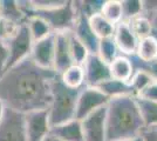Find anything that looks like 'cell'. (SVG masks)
Instances as JSON below:
<instances>
[{
  "mask_svg": "<svg viewBox=\"0 0 157 141\" xmlns=\"http://www.w3.org/2000/svg\"><path fill=\"white\" fill-rule=\"evenodd\" d=\"M101 14L111 24L117 25L118 22L123 21V10L121 0H105L103 6L101 10Z\"/></svg>",
  "mask_w": 157,
  "mask_h": 141,
  "instance_id": "cb8c5ba5",
  "label": "cell"
},
{
  "mask_svg": "<svg viewBox=\"0 0 157 141\" xmlns=\"http://www.w3.org/2000/svg\"><path fill=\"white\" fill-rule=\"evenodd\" d=\"M136 58L143 62H152L157 60V38L155 35H150L138 40Z\"/></svg>",
  "mask_w": 157,
  "mask_h": 141,
  "instance_id": "d6986e66",
  "label": "cell"
},
{
  "mask_svg": "<svg viewBox=\"0 0 157 141\" xmlns=\"http://www.w3.org/2000/svg\"><path fill=\"white\" fill-rule=\"evenodd\" d=\"M0 18L14 28L27 22V15L20 1L15 0H0Z\"/></svg>",
  "mask_w": 157,
  "mask_h": 141,
  "instance_id": "9a60e30c",
  "label": "cell"
},
{
  "mask_svg": "<svg viewBox=\"0 0 157 141\" xmlns=\"http://www.w3.org/2000/svg\"><path fill=\"white\" fill-rule=\"evenodd\" d=\"M69 49H71V55H72V60L74 65H80L82 66L87 60L89 52L85 47V45L73 35V33H69Z\"/></svg>",
  "mask_w": 157,
  "mask_h": 141,
  "instance_id": "83f0119b",
  "label": "cell"
},
{
  "mask_svg": "<svg viewBox=\"0 0 157 141\" xmlns=\"http://www.w3.org/2000/svg\"><path fill=\"white\" fill-rule=\"evenodd\" d=\"M82 67L85 71V86L87 87H98L101 84L111 79L109 65L98 54H89Z\"/></svg>",
  "mask_w": 157,
  "mask_h": 141,
  "instance_id": "9c48e42d",
  "label": "cell"
},
{
  "mask_svg": "<svg viewBox=\"0 0 157 141\" xmlns=\"http://www.w3.org/2000/svg\"><path fill=\"white\" fill-rule=\"evenodd\" d=\"M78 93L80 89H73L65 86L60 80V75H56L52 81L51 102L47 108L52 127L75 119Z\"/></svg>",
  "mask_w": 157,
  "mask_h": 141,
  "instance_id": "3957f363",
  "label": "cell"
},
{
  "mask_svg": "<svg viewBox=\"0 0 157 141\" xmlns=\"http://www.w3.org/2000/svg\"><path fill=\"white\" fill-rule=\"evenodd\" d=\"M98 89L105 94V96L110 100L113 98H117V96H123V95H132L131 88L128 82L123 81H118L115 79H109L105 82L101 84L98 86ZM134 96V95H132Z\"/></svg>",
  "mask_w": 157,
  "mask_h": 141,
  "instance_id": "7402d4cb",
  "label": "cell"
},
{
  "mask_svg": "<svg viewBox=\"0 0 157 141\" xmlns=\"http://www.w3.org/2000/svg\"><path fill=\"white\" fill-rule=\"evenodd\" d=\"M69 33H54L55 35V51H54V65L53 69L56 73H63L68 67L74 65L69 49Z\"/></svg>",
  "mask_w": 157,
  "mask_h": 141,
  "instance_id": "5bb4252c",
  "label": "cell"
},
{
  "mask_svg": "<svg viewBox=\"0 0 157 141\" xmlns=\"http://www.w3.org/2000/svg\"><path fill=\"white\" fill-rule=\"evenodd\" d=\"M62 84L73 89H81L85 87V71L80 65H72L63 73L60 74Z\"/></svg>",
  "mask_w": 157,
  "mask_h": 141,
  "instance_id": "ffe728a7",
  "label": "cell"
},
{
  "mask_svg": "<svg viewBox=\"0 0 157 141\" xmlns=\"http://www.w3.org/2000/svg\"><path fill=\"white\" fill-rule=\"evenodd\" d=\"M56 75L59 74L54 69L39 67L27 58L0 76V100L6 108L21 114L47 109L51 102V84Z\"/></svg>",
  "mask_w": 157,
  "mask_h": 141,
  "instance_id": "6da1fadb",
  "label": "cell"
},
{
  "mask_svg": "<svg viewBox=\"0 0 157 141\" xmlns=\"http://www.w3.org/2000/svg\"><path fill=\"white\" fill-rule=\"evenodd\" d=\"M142 141H157V127L145 128L141 134Z\"/></svg>",
  "mask_w": 157,
  "mask_h": 141,
  "instance_id": "d6a6232c",
  "label": "cell"
},
{
  "mask_svg": "<svg viewBox=\"0 0 157 141\" xmlns=\"http://www.w3.org/2000/svg\"><path fill=\"white\" fill-rule=\"evenodd\" d=\"M109 71L111 79L129 82L134 74V67L130 58L120 54L115 60L109 64Z\"/></svg>",
  "mask_w": 157,
  "mask_h": 141,
  "instance_id": "e0dca14e",
  "label": "cell"
},
{
  "mask_svg": "<svg viewBox=\"0 0 157 141\" xmlns=\"http://www.w3.org/2000/svg\"><path fill=\"white\" fill-rule=\"evenodd\" d=\"M42 141H54V140H53V139L51 138V136H48L47 139H45V140H42Z\"/></svg>",
  "mask_w": 157,
  "mask_h": 141,
  "instance_id": "74e56055",
  "label": "cell"
},
{
  "mask_svg": "<svg viewBox=\"0 0 157 141\" xmlns=\"http://www.w3.org/2000/svg\"><path fill=\"white\" fill-rule=\"evenodd\" d=\"M13 29L14 27L10 26L7 22H5V21L0 18V39H6Z\"/></svg>",
  "mask_w": 157,
  "mask_h": 141,
  "instance_id": "836d02e7",
  "label": "cell"
},
{
  "mask_svg": "<svg viewBox=\"0 0 157 141\" xmlns=\"http://www.w3.org/2000/svg\"><path fill=\"white\" fill-rule=\"evenodd\" d=\"M128 22L130 25L132 32L137 37L138 40L147 38V37H150V35H154V26L151 24V20L143 14L131 19Z\"/></svg>",
  "mask_w": 157,
  "mask_h": 141,
  "instance_id": "d4e9b609",
  "label": "cell"
},
{
  "mask_svg": "<svg viewBox=\"0 0 157 141\" xmlns=\"http://www.w3.org/2000/svg\"><path fill=\"white\" fill-rule=\"evenodd\" d=\"M54 51H55V35L52 33L45 39L35 41L33 44L29 58L39 67L45 69H53Z\"/></svg>",
  "mask_w": 157,
  "mask_h": 141,
  "instance_id": "8fae6325",
  "label": "cell"
},
{
  "mask_svg": "<svg viewBox=\"0 0 157 141\" xmlns=\"http://www.w3.org/2000/svg\"><path fill=\"white\" fill-rule=\"evenodd\" d=\"M26 25L29 29V33L32 35V39L34 42L42 40L52 34V31H51L49 26L46 24V21H44L39 17H35V15L29 17L27 19Z\"/></svg>",
  "mask_w": 157,
  "mask_h": 141,
  "instance_id": "603a6c76",
  "label": "cell"
},
{
  "mask_svg": "<svg viewBox=\"0 0 157 141\" xmlns=\"http://www.w3.org/2000/svg\"><path fill=\"white\" fill-rule=\"evenodd\" d=\"M138 96L143 98V99H147V100L156 101L157 102V80L152 81Z\"/></svg>",
  "mask_w": 157,
  "mask_h": 141,
  "instance_id": "4dcf8cb0",
  "label": "cell"
},
{
  "mask_svg": "<svg viewBox=\"0 0 157 141\" xmlns=\"http://www.w3.org/2000/svg\"><path fill=\"white\" fill-rule=\"evenodd\" d=\"M51 138L56 141H83L81 121L73 119L52 127Z\"/></svg>",
  "mask_w": 157,
  "mask_h": 141,
  "instance_id": "2e32d148",
  "label": "cell"
},
{
  "mask_svg": "<svg viewBox=\"0 0 157 141\" xmlns=\"http://www.w3.org/2000/svg\"><path fill=\"white\" fill-rule=\"evenodd\" d=\"M143 5V15L150 19L157 13V0H142Z\"/></svg>",
  "mask_w": 157,
  "mask_h": 141,
  "instance_id": "1f68e13d",
  "label": "cell"
},
{
  "mask_svg": "<svg viewBox=\"0 0 157 141\" xmlns=\"http://www.w3.org/2000/svg\"><path fill=\"white\" fill-rule=\"evenodd\" d=\"M123 21H130L138 15L143 14L142 0H122Z\"/></svg>",
  "mask_w": 157,
  "mask_h": 141,
  "instance_id": "f1b7e54d",
  "label": "cell"
},
{
  "mask_svg": "<svg viewBox=\"0 0 157 141\" xmlns=\"http://www.w3.org/2000/svg\"><path fill=\"white\" fill-rule=\"evenodd\" d=\"M155 37H156V38H157V33H156V34H155Z\"/></svg>",
  "mask_w": 157,
  "mask_h": 141,
  "instance_id": "f35d334b",
  "label": "cell"
},
{
  "mask_svg": "<svg viewBox=\"0 0 157 141\" xmlns=\"http://www.w3.org/2000/svg\"><path fill=\"white\" fill-rule=\"evenodd\" d=\"M151 20V24H152V26H154V35L157 33V13L155 15H152L150 18Z\"/></svg>",
  "mask_w": 157,
  "mask_h": 141,
  "instance_id": "e575fe53",
  "label": "cell"
},
{
  "mask_svg": "<svg viewBox=\"0 0 157 141\" xmlns=\"http://www.w3.org/2000/svg\"><path fill=\"white\" fill-rule=\"evenodd\" d=\"M27 19L32 15L39 17L49 26L52 33H66L72 32L78 18V8L75 1L65 0L59 6L48 10H32L28 6V1H20Z\"/></svg>",
  "mask_w": 157,
  "mask_h": 141,
  "instance_id": "277c9868",
  "label": "cell"
},
{
  "mask_svg": "<svg viewBox=\"0 0 157 141\" xmlns=\"http://www.w3.org/2000/svg\"><path fill=\"white\" fill-rule=\"evenodd\" d=\"M83 141H107L105 127V107L86 116L81 120Z\"/></svg>",
  "mask_w": 157,
  "mask_h": 141,
  "instance_id": "30bf717a",
  "label": "cell"
},
{
  "mask_svg": "<svg viewBox=\"0 0 157 141\" xmlns=\"http://www.w3.org/2000/svg\"><path fill=\"white\" fill-rule=\"evenodd\" d=\"M73 35L82 42L90 54H98L100 39L94 34L88 22V17L78 11V18L72 31Z\"/></svg>",
  "mask_w": 157,
  "mask_h": 141,
  "instance_id": "4fadbf2b",
  "label": "cell"
},
{
  "mask_svg": "<svg viewBox=\"0 0 157 141\" xmlns=\"http://www.w3.org/2000/svg\"><path fill=\"white\" fill-rule=\"evenodd\" d=\"M116 141H142V138L138 136V138H132V139H124V140H116Z\"/></svg>",
  "mask_w": 157,
  "mask_h": 141,
  "instance_id": "8d00e7d4",
  "label": "cell"
},
{
  "mask_svg": "<svg viewBox=\"0 0 157 141\" xmlns=\"http://www.w3.org/2000/svg\"><path fill=\"white\" fill-rule=\"evenodd\" d=\"M141 118L144 122L145 128L157 127V102L147 100L140 96H135Z\"/></svg>",
  "mask_w": 157,
  "mask_h": 141,
  "instance_id": "44dd1931",
  "label": "cell"
},
{
  "mask_svg": "<svg viewBox=\"0 0 157 141\" xmlns=\"http://www.w3.org/2000/svg\"><path fill=\"white\" fill-rule=\"evenodd\" d=\"M88 22H89V26L94 32V34L100 40L107 39V38H113L116 25L111 24L109 20H107L101 13L90 15L88 18Z\"/></svg>",
  "mask_w": 157,
  "mask_h": 141,
  "instance_id": "ac0fdd59",
  "label": "cell"
},
{
  "mask_svg": "<svg viewBox=\"0 0 157 141\" xmlns=\"http://www.w3.org/2000/svg\"><path fill=\"white\" fill-rule=\"evenodd\" d=\"M24 123L27 141H42L51 136L52 126L47 109L33 111L24 114Z\"/></svg>",
  "mask_w": 157,
  "mask_h": 141,
  "instance_id": "52a82bcc",
  "label": "cell"
},
{
  "mask_svg": "<svg viewBox=\"0 0 157 141\" xmlns=\"http://www.w3.org/2000/svg\"><path fill=\"white\" fill-rule=\"evenodd\" d=\"M107 141L124 140L141 136L145 129L136 98L123 95L113 98L105 106Z\"/></svg>",
  "mask_w": 157,
  "mask_h": 141,
  "instance_id": "7a4b0ae2",
  "label": "cell"
},
{
  "mask_svg": "<svg viewBox=\"0 0 157 141\" xmlns=\"http://www.w3.org/2000/svg\"><path fill=\"white\" fill-rule=\"evenodd\" d=\"M113 39L116 44L118 52L121 55L131 57L136 53L138 39L132 32L128 21H121L115 26V32Z\"/></svg>",
  "mask_w": 157,
  "mask_h": 141,
  "instance_id": "7c38bea8",
  "label": "cell"
},
{
  "mask_svg": "<svg viewBox=\"0 0 157 141\" xmlns=\"http://www.w3.org/2000/svg\"><path fill=\"white\" fill-rule=\"evenodd\" d=\"M5 41L10 52L8 68L29 58L34 41L26 24L15 27Z\"/></svg>",
  "mask_w": 157,
  "mask_h": 141,
  "instance_id": "5b68a950",
  "label": "cell"
},
{
  "mask_svg": "<svg viewBox=\"0 0 157 141\" xmlns=\"http://www.w3.org/2000/svg\"><path fill=\"white\" fill-rule=\"evenodd\" d=\"M0 141H27L24 114L6 108L0 120Z\"/></svg>",
  "mask_w": 157,
  "mask_h": 141,
  "instance_id": "ba28073f",
  "label": "cell"
},
{
  "mask_svg": "<svg viewBox=\"0 0 157 141\" xmlns=\"http://www.w3.org/2000/svg\"><path fill=\"white\" fill-rule=\"evenodd\" d=\"M53 140H54V139H53ZM54 141H56V140H54Z\"/></svg>",
  "mask_w": 157,
  "mask_h": 141,
  "instance_id": "ab89813d",
  "label": "cell"
},
{
  "mask_svg": "<svg viewBox=\"0 0 157 141\" xmlns=\"http://www.w3.org/2000/svg\"><path fill=\"white\" fill-rule=\"evenodd\" d=\"M152 81H155V79L149 73H147L144 71H135L128 84L131 88L132 95L138 96Z\"/></svg>",
  "mask_w": 157,
  "mask_h": 141,
  "instance_id": "484cf974",
  "label": "cell"
},
{
  "mask_svg": "<svg viewBox=\"0 0 157 141\" xmlns=\"http://www.w3.org/2000/svg\"><path fill=\"white\" fill-rule=\"evenodd\" d=\"M8 61H10V52L7 48L5 39H0V76L8 69Z\"/></svg>",
  "mask_w": 157,
  "mask_h": 141,
  "instance_id": "f546056e",
  "label": "cell"
},
{
  "mask_svg": "<svg viewBox=\"0 0 157 141\" xmlns=\"http://www.w3.org/2000/svg\"><path fill=\"white\" fill-rule=\"evenodd\" d=\"M109 99L98 87H82L78 96L75 119L83 120L86 116L96 112L98 109L105 107Z\"/></svg>",
  "mask_w": 157,
  "mask_h": 141,
  "instance_id": "8992f818",
  "label": "cell"
},
{
  "mask_svg": "<svg viewBox=\"0 0 157 141\" xmlns=\"http://www.w3.org/2000/svg\"><path fill=\"white\" fill-rule=\"evenodd\" d=\"M5 111H6V106L4 105V102L0 100V120L2 119V116L5 114Z\"/></svg>",
  "mask_w": 157,
  "mask_h": 141,
  "instance_id": "d590c367",
  "label": "cell"
},
{
  "mask_svg": "<svg viewBox=\"0 0 157 141\" xmlns=\"http://www.w3.org/2000/svg\"><path fill=\"white\" fill-rule=\"evenodd\" d=\"M98 55L108 65L110 62H113L120 55V52H118L116 44H115L113 38H107V39L100 40Z\"/></svg>",
  "mask_w": 157,
  "mask_h": 141,
  "instance_id": "4316f807",
  "label": "cell"
}]
</instances>
